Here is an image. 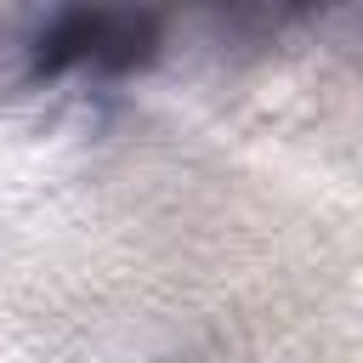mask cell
<instances>
[{
	"mask_svg": "<svg viewBox=\"0 0 363 363\" xmlns=\"http://www.w3.org/2000/svg\"><path fill=\"white\" fill-rule=\"evenodd\" d=\"M193 6L244 40H272L289 28H312L323 0H193Z\"/></svg>",
	"mask_w": 363,
	"mask_h": 363,
	"instance_id": "cell-2",
	"label": "cell"
},
{
	"mask_svg": "<svg viewBox=\"0 0 363 363\" xmlns=\"http://www.w3.org/2000/svg\"><path fill=\"white\" fill-rule=\"evenodd\" d=\"M312 28H323V34L346 40V45H363V0H323Z\"/></svg>",
	"mask_w": 363,
	"mask_h": 363,
	"instance_id": "cell-3",
	"label": "cell"
},
{
	"mask_svg": "<svg viewBox=\"0 0 363 363\" xmlns=\"http://www.w3.org/2000/svg\"><path fill=\"white\" fill-rule=\"evenodd\" d=\"M164 45V17L147 0H51L17 34L23 79H125Z\"/></svg>",
	"mask_w": 363,
	"mask_h": 363,
	"instance_id": "cell-1",
	"label": "cell"
}]
</instances>
